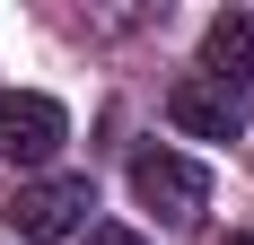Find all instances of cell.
<instances>
[{
  "label": "cell",
  "mask_w": 254,
  "mask_h": 245,
  "mask_svg": "<svg viewBox=\"0 0 254 245\" xmlns=\"http://www.w3.org/2000/svg\"><path fill=\"white\" fill-rule=\"evenodd\" d=\"M62 140H70V114H62L44 88L0 97V167H53Z\"/></svg>",
  "instance_id": "cell-3"
},
{
  "label": "cell",
  "mask_w": 254,
  "mask_h": 245,
  "mask_svg": "<svg viewBox=\"0 0 254 245\" xmlns=\"http://www.w3.org/2000/svg\"><path fill=\"white\" fill-rule=\"evenodd\" d=\"M88 210H97L88 175H35V184H18V201H9V228H18L26 245H70V237H88Z\"/></svg>",
  "instance_id": "cell-1"
},
{
  "label": "cell",
  "mask_w": 254,
  "mask_h": 245,
  "mask_svg": "<svg viewBox=\"0 0 254 245\" xmlns=\"http://www.w3.org/2000/svg\"><path fill=\"white\" fill-rule=\"evenodd\" d=\"M131 193H140V210H158L167 228H184L210 201V175H202V158H184V149H140V158H131Z\"/></svg>",
  "instance_id": "cell-2"
},
{
  "label": "cell",
  "mask_w": 254,
  "mask_h": 245,
  "mask_svg": "<svg viewBox=\"0 0 254 245\" xmlns=\"http://www.w3.org/2000/svg\"><path fill=\"white\" fill-rule=\"evenodd\" d=\"M79 245H140V237H131V228H88Z\"/></svg>",
  "instance_id": "cell-6"
},
{
  "label": "cell",
  "mask_w": 254,
  "mask_h": 245,
  "mask_svg": "<svg viewBox=\"0 0 254 245\" xmlns=\"http://www.w3.org/2000/svg\"><path fill=\"white\" fill-rule=\"evenodd\" d=\"M202 79H219L237 97L254 88V9H219L202 26Z\"/></svg>",
  "instance_id": "cell-5"
},
{
  "label": "cell",
  "mask_w": 254,
  "mask_h": 245,
  "mask_svg": "<svg viewBox=\"0 0 254 245\" xmlns=\"http://www.w3.org/2000/svg\"><path fill=\"white\" fill-rule=\"evenodd\" d=\"M219 245H254V237H219Z\"/></svg>",
  "instance_id": "cell-7"
},
{
  "label": "cell",
  "mask_w": 254,
  "mask_h": 245,
  "mask_svg": "<svg viewBox=\"0 0 254 245\" xmlns=\"http://www.w3.org/2000/svg\"><path fill=\"white\" fill-rule=\"evenodd\" d=\"M167 122H176L184 140H237V131H246V97L193 70V79H176V88H167Z\"/></svg>",
  "instance_id": "cell-4"
}]
</instances>
